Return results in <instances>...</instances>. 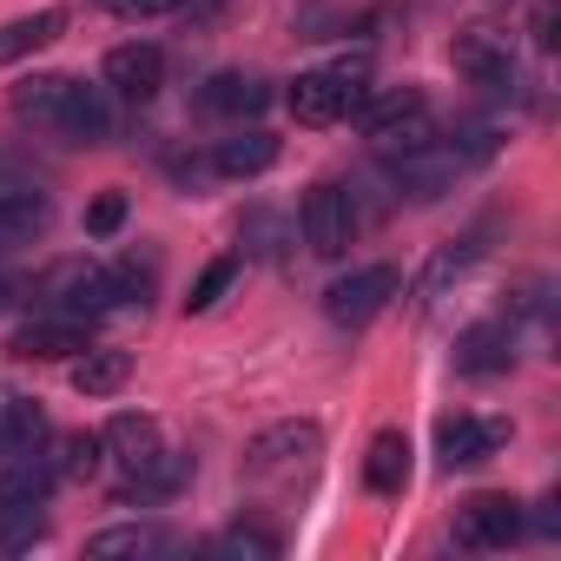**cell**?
Here are the masks:
<instances>
[{
	"label": "cell",
	"mask_w": 561,
	"mask_h": 561,
	"mask_svg": "<svg viewBox=\"0 0 561 561\" xmlns=\"http://www.w3.org/2000/svg\"><path fill=\"white\" fill-rule=\"evenodd\" d=\"M370 93V67L357 60H337V67H318V73H298L291 80V113L305 126H331V119H351L357 100Z\"/></svg>",
	"instance_id": "obj_1"
},
{
	"label": "cell",
	"mask_w": 561,
	"mask_h": 561,
	"mask_svg": "<svg viewBox=\"0 0 561 561\" xmlns=\"http://www.w3.org/2000/svg\"><path fill=\"white\" fill-rule=\"evenodd\" d=\"M318 456H324V430H318V423H271V430L244 449V469H251L257 482H298V476L318 469Z\"/></svg>",
	"instance_id": "obj_2"
},
{
	"label": "cell",
	"mask_w": 561,
	"mask_h": 561,
	"mask_svg": "<svg viewBox=\"0 0 561 561\" xmlns=\"http://www.w3.org/2000/svg\"><path fill=\"white\" fill-rule=\"evenodd\" d=\"M397 285H403V277H397L390 264H364V271L337 277V285L324 291V318L344 324V331H357V324H370V318L397 298Z\"/></svg>",
	"instance_id": "obj_3"
},
{
	"label": "cell",
	"mask_w": 561,
	"mask_h": 561,
	"mask_svg": "<svg viewBox=\"0 0 561 561\" xmlns=\"http://www.w3.org/2000/svg\"><path fill=\"white\" fill-rule=\"evenodd\" d=\"M383 165H390L397 192H410V198H443V192L456 185V172H462V152L443 146V139H423V146L383 152Z\"/></svg>",
	"instance_id": "obj_4"
},
{
	"label": "cell",
	"mask_w": 561,
	"mask_h": 561,
	"mask_svg": "<svg viewBox=\"0 0 561 561\" xmlns=\"http://www.w3.org/2000/svg\"><path fill=\"white\" fill-rule=\"evenodd\" d=\"M47 305L54 311H67V318H100L106 305H119V291H113V271L106 264H93V257H73V264H60V271H47Z\"/></svg>",
	"instance_id": "obj_5"
},
{
	"label": "cell",
	"mask_w": 561,
	"mask_h": 561,
	"mask_svg": "<svg viewBox=\"0 0 561 561\" xmlns=\"http://www.w3.org/2000/svg\"><path fill=\"white\" fill-rule=\"evenodd\" d=\"M351 238H357V205H351V192H344V185H318V192L305 198V244H311L318 257H344Z\"/></svg>",
	"instance_id": "obj_6"
},
{
	"label": "cell",
	"mask_w": 561,
	"mask_h": 561,
	"mask_svg": "<svg viewBox=\"0 0 561 561\" xmlns=\"http://www.w3.org/2000/svg\"><path fill=\"white\" fill-rule=\"evenodd\" d=\"M456 535L469 548H508V541H522V502L515 495H469L456 508Z\"/></svg>",
	"instance_id": "obj_7"
},
{
	"label": "cell",
	"mask_w": 561,
	"mask_h": 561,
	"mask_svg": "<svg viewBox=\"0 0 561 561\" xmlns=\"http://www.w3.org/2000/svg\"><path fill=\"white\" fill-rule=\"evenodd\" d=\"M100 449L126 469V482H139V476L165 456V449H159V423H152V416H139V410H119V416L100 430Z\"/></svg>",
	"instance_id": "obj_8"
},
{
	"label": "cell",
	"mask_w": 561,
	"mask_h": 561,
	"mask_svg": "<svg viewBox=\"0 0 561 561\" xmlns=\"http://www.w3.org/2000/svg\"><path fill=\"white\" fill-rule=\"evenodd\" d=\"M47 133L73 139V146H100V139L113 133V106H106V93H100V87H80V80H67V93H60V113H54V126H47Z\"/></svg>",
	"instance_id": "obj_9"
},
{
	"label": "cell",
	"mask_w": 561,
	"mask_h": 561,
	"mask_svg": "<svg viewBox=\"0 0 561 561\" xmlns=\"http://www.w3.org/2000/svg\"><path fill=\"white\" fill-rule=\"evenodd\" d=\"M14 357H27V364H60V357H80L87 351V318H67V311H54V318H34L27 331H14V344H8Z\"/></svg>",
	"instance_id": "obj_10"
},
{
	"label": "cell",
	"mask_w": 561,
	"mask_h": 561,
	"mask_svg": "<svg viewBox=\"0 0 561 561\" xmlns=\"http://www.w3.org/2000/svg\"><path fill=\"white\" fill-rule=\"evenodd\" d=\"M449 60H456V73H469L476 87H508V80H515V54H508V41H502V34H489V27L456 34Z\"/></svg>",
	"instance_id": "obj_11"
},
{
	"label": "cell",
	"mask_w": 561,
	"mask_h": 561,
	"mask_svg": "<svg viewBox=\"0 0 561 561\" xmlns=\"http://www.w3.org/2000/svg\"><path fill=\"white\" fill-rule=\"evenodd\" d=\"M502 423H476V416H449L443 430H436V449H443V469H476V462H489L495 449H502Z\"/></svg>",
	"instance_id": "obj_12"
},
{
	"label": "cell",
	"mask_w": 561,
	"mask_h": 561,
	"mask_svg": "<svg viewBox=\"0 0 561 561\" xmlns=\"http://www.w3.org/2000/svg\"><path fill=\"white\" fill-rule=\"evenodd\" d=\"M47 231V198L34 185H14V179H0V251H21Z\"/></svg>",
	"instance_id": "obj_13"
},
{
	"label": "cell",
	"mask_w": 561,
	"mask_h": 561,
	"mask_svg": "<svg viewBox=\"0 0 561 561\" xmlns=\"http://www.w3.org/2000/svg\"><path fill=\"white\" fill-rule=\"evenodd\" d=\"M159 80H165V54H159V47L133 41V47H113V54H106V87H119L126 100H152Z\"/></svg>",
	"instance_id": "obj_14"
},
{
	"label": "cell",
	"mask_w": 561,
	"mask_h": 561,
	"mask_svg": "<svg viewBox=\"0 0 561 561\" xmlns=\"http://www.w3.org/2000/svg\"><path fill=\"white\" fill-rule=\"evenodd\" d=\"M508 357H515L508 324H476V331L456 337V370L462 377H495V370H508Z\"/></svg>",
	"instance_id": "obj_15"
},
{
	"label": "cell",
	"mask_w": 561,
	"mask_h": 561,
	"mask_svg": "<svg viewBox=\"0 0 561 561\" xmlns=\"http://www.w3.org/2000/svg\"><path fill=\"white\" fill-rule=\"evenodd\" d=\"M364 482H370L377 495H403V482H410V436H403V430H383V436H370Z\"/></svg>",
	"instance_id": "obj_16"
},
{
	"label": "cell",
	"mask_w": 561,
	"mask_h": 561,
	"mask_svg": "<svg viewBox=\"0 0 561 561\" xmlns=\"http://www.w3.org/2000/svg\"><path fill=\"white\" fill-rule=\"evenodd\" d=\"M47 436V410L34 397H8L0 403V456H34Z\"/></svg>",
	"instance_id": "obj_17"
},
{
	"label": "cell",
	"mask_w": 561,
	"mask_h": 561,
	"mask_svg": "<svg viewBox=\"0 0 561 561\" xmlns=\"http://www.w3.org/2000/svg\"><path fill=\"white\" fill-rule=\"evenodd\" d=\"M205 106L225 113V119H251V113L271 106V87H264L257 73H218V80L205 87Z\"/></svg>",
	"instance_id": "obj_18"
},
{
	"label": "cell",
	"mask_w": 561,
	"mask_h": 561,
	"mask_svg": "<svg viewBox=\"0 0 561 561\" xmlns=\"http://www.w3.org/2000/svg\"><path fill=\"white\" fill-rule=\"evenodd\" d=\"M416 113H423V93L416 87H370L351 119H364V133H390V126H403Z\"/></svg>",
	"instance_id": "obj_19"
},
{
	"label": "cell",
	"mask_w": 561,
	"mask_h": 561,
	"mask_svg": "<svg viewBox=\"0 0 561 561\" xmlns=\"http://www.w3.org/2000/svg\"><path fill=\"white\" fill-rule=\"evenodd\" d=\"M126 377H133V357H126V351H93V344H87V351L73 357V390H80V397H113Z\"/></svg>",
	"instance_id": "obj_20"
},
{
	"label": "cell",
	"mask_w": 561,
	"mask_h": 561,
	"mask_svg": "<svg viewBox=\"0 0 561 561\" xmlns=\"http://www.w3.org/2000/svg\"><path fill=\"white\" fill-rule=\"evenodd\" d=\"M211 165H218V172H225V179H257V172H264V165H277V139H271V133H257V126H251V133H238V139H225V146H218V159H211Z\"/></svg>",
	"instance_id": "obj_21"
},
{
	"label": "cell",
	"mask_w": 561,
	"mask_h": 561,
	"mask_svg": "<svg viewBox=\"0 0 561 561\" xmlns=\"http://www.w3.org/2000/svg\"><path fill=\"white\" fill-rule=\"evenodd\" d=\"M60 27H67V14H60V8L27 14V21H14V27H0V60H21V54H34V47L60 41Z\"/></svg>",
	"instance_id": "obj_22"
},
{
	"label": "cell",
	"mask_w": 561,
	"mask_h": 561,
	"mask_svg": "<svg viewBox=\"0 0 561 561\" xmlns=\"http://www.w3.org/2000/svg\"><path fill=\"white\" fill-rule=\"evenodd\" d=\"M60 93H67V80H60V73L21 80V87H14V113H21V119H34V126H54V113H60Z\"/></svg>",
	"instance_id": "obj_23"
},
{
	"label": "cell",
	"mask_w": 561,
	"mask_h": 561,
	"mask_svg": "<svg viewBox=\"0 0 561 561\" xmlns=\"http://www.w3.org/2000/svg\"><path fill=\"white\" fill-rule=\"evenodd\" d=\"M100 462H106V449H100V436H67L60 443V462H54V476H67V482H93L100 476Z\"/></svg>",
	"instance_id": "obj_24"
},
{
	"label": "cell",
	"mask_w": 561,
	"mask_h": 561,
	"mask_svg": "<svg viewBox=\"0 0 561 561\" xmlns=\"http://www.w3.org/2000/svg\"><path fill=\"white\" fill-rule=\"evenodd\" d=\"M238 285V257H218V264H205V277L192 285V298H185V311H211L225 291Z\"/></svg>",
	"instance_id": "obj_25"
},
{
	"label": "cell",
	"mask_w": 561,
	"mask_h": 561,
	"mask_svg": "<svg viewBox=\"0 0 561 561\" xmlns=\"http://www.w3.org/2000/svg\"><path fill=\"white\" fill-rule=\"evenodd\" d=\"M152 548H165L152 528H100L87 541V554H152Z\"/></svg>",
	"instance_id": "obj_26"
},
{
	"label": "cell",
	"mask_w": 561,
	"mask_h": 561,
	"mask_svg": "<svg viewBox=\"0 0 561 561\" xmlns=\"http://www.w3.org/2000/svg\"><path fill=\"white\" fill-rule=\"evenodd\" d=\"M119 225H126V198H119V192H100V198L87 205V231L106 238V231H119Z\"/></svg>",
	"instance_id": "obj_27"
},
{
	"label": "cell",
	"mask_w": 561,
	"mask_h": 561,
	"mask_svg": "<svg viewBox=\"0 0 561 561\" xmlns=\"http://www.w3.org/2000/svg\"><path fill=\"white\" fill-rule=\"evenodd\" d=\"M106 8H113L119 21H159V14H179L185 0H106Z\"/></svg>",
	"instance_id": "obj_28"
},
{
	"label": "cell",
	"mask_w": 561,
	"mask_h": 561,
	"mask_svg": "<svg viewBox=\"0 0 561 561\" xmlns=\"http://www.w3.org/2000/svg\"><path fill=\"white\" fill-rule=\"evenodd\" d=\"M225 548H231V554H277V541H271V535H257V528H231V535H225Z\"/></svg>",
	"instance_id": "obj_29"
},
{
	"label": "cell",
	"mask_w": 561,
	"mask_h": 561,
	"mask_svg": "<svg viewBox=\"0 0 561 561\" xmlns=\"http://www.w3.org/2000/svg\"><path fill=\"white\" fill-rule=\"evenodd\" d=\"M535 47H554V0L535 8Z\"/></svg>",
	"instance_id": "obj_30"
},
{
	"label": "cell",
	"mask_w": 561,
	"mask_h": 561,
	"mask_svg": "<svg viewBox=\"0 0 561 561\" xmlns=\"http://www.w3.org/2000/svg\"><path fill=\"white\" fill-rule=\"evenodd\" d=\"M14 298H21V285H8V277H0V311H8Z\"/></svg>",
	"instance_id": "obj_31"
}]
</instances>
